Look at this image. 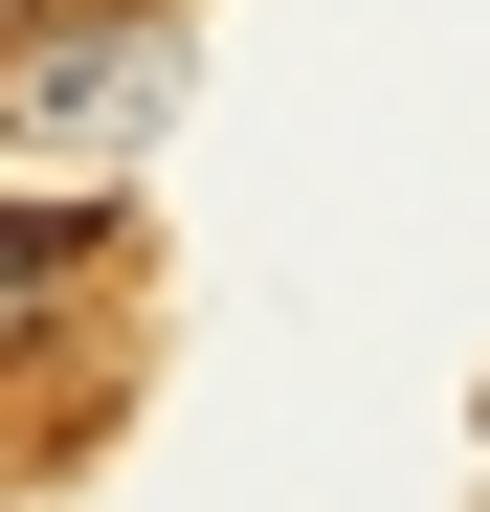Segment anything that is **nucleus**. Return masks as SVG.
Returning <instances> with one entry per match:
<instances>
[{"instance_id": "f257e3e1", "label": "nucleus", "mask_w": 490, "mask_h": 512, "mask_svg": "<svg viewBox=\"0 0 490 512\" xmlns=\"http://www.w3.org/2000/svg\"><path fill=\"white\" fill-rule=\"evenodd\" d=\"M156 90H179V45H156V23H90V45H67V0H45V45H23V134H45V156L156 134Z\"/></svg>"}, {"instance_id": "f03ea898", "label": "nucleus", "mask_w": 490, "mask_h": 512, "mask_svg": "<svg viewBox=\"0 0 490 512\" xmlns=\"http://www.w3.org/2000/svg\"><path fill=\"white\" fill-rule=\"evenodd\" d=\"M67 268H90V201H0V312H45Z\"/></svg>"}, {"instance_id": "7ed1b4c3", "label": "nucleus", "mask_w": 490, "mask_h": 512, "mask_svg": "<svg viewBox=\"0 0 490 512\" xmlns=\"http://www.w3.org/2000/svg\"><path fill=\"white\" fill-rule=\"evenodd\" d=\"M23 23H45V0H0V45H23Z\"/></svg>"}]
</instances>
